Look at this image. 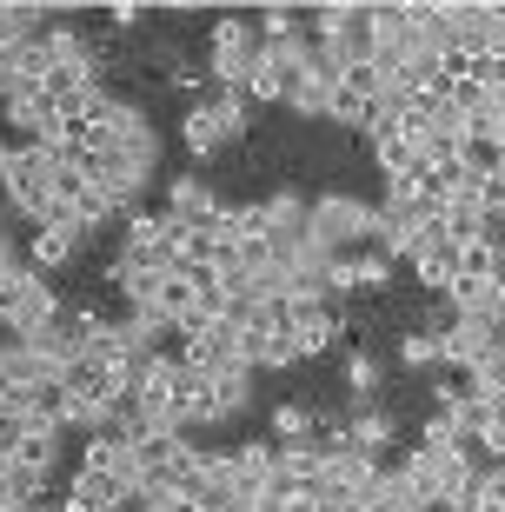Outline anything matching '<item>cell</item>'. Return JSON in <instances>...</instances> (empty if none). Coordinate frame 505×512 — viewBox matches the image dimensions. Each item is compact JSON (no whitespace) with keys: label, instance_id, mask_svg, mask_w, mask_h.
I'll list each match as a JSON object with an SVG mask.
<instances>
[{"label":"cell","instance_id":"cell-31","mask_svg":"<svg viewBox=\"0 0 505 512\" xmlns=\"http://www.w3.org/2000/svg\"><path fill=\"white\" fill-rule=\"evenodd\" d=\"M20 439H27V426H20V419H0V473H7V466H14Z\"/></svg>","mask_w":505,"mask_h":512},{"label":"cell","instance_id":"cell-25","mask_svg":"<svg viewBox=\"0 0 505 512\" xmlns=\"http://www.w3.org/2000/svg\"><path fill=\"white\" fill-rule=\"evenodd\" d=\"M313 433H319V419L306 413L300 399H286L280 413H273V439H280V446H306V439H313Z\"/></svg>","mask_w":505,"mask_h":512},{"label":"cell","instance_id":"cell-18","mask_svg":"<svg viewBox=\"0 0 505 512\" xmlns=\"http://www.w3.org/2000/svg\"><path fill=\"white\" fill-rule=\"evenodd\" d=\"M306 193H293V187H280V193H266L260 200V227H266V240H300L306 233Z\"/></svg>","mask_w":505,"mask_h":512},{"label":"cell","instance_id":"cell-7","mask_svg":"<svg viewBox=\"0 0 505 512\" xmlns=\"http://www.w3.org/2000/svg\"><path fill=\"white\" fill-rule=\"evenodd\" d=\"M459 253H466V247H459L439 220H426V227L412 233V253H406V260H412V273H419V286L446 293V286L459 280Z\"/></svg>","mask_w":505,"mask_h":512},{"label":"cell","instance_id":"cell-4","mask_svg":"<svg viewBox=\"0 0 505 512\" xmlns=\"http://www.w3.org/2000/svg\"><path fill=\"white\" fill-rule=\"evenodd\" d=\"M67 306L54 300V286H47V273H34V266H14L7 280H0V333H14V340H34L40 326H54Z\"/></svg>","mask_w":505,"mask_h":512},{"label":"cell","instance_id":"cell-12","mask_svg":"<svg viewBox=\"0 0 505 512\" xmlns=\"http://www.w3.org/2000/svg\"><path fill=\"white\" fill-rule=\"evenodd\" d=\"M87 233H94V227H80L74 213H54V220L34 227V240H27V266H34V273H60V266L87 247Z\"/></svg>","mask_w":505,"mask_h":512},{"label":"cell","instance_id":"cell-33","mask_svg":"<svg viewBox=\"0 0 505 512\" xmlns=\"http://www.w3.org/2000/svg\"><path fill=\"white\" fill-rule=\"evenodd\" d=\"M14 266H27V260H20L14 233H7V220H0V280H7V273H14Z\"/></svg>","mask_w":505,"mask_h":512},{"label":"cell","instance_id":"cell-23","mask_svg":"<svg viewBox=\"0 0 505 512\" xmlns=\"http://www.w3.org/2000/svg\"><path fill=\"white\" fill-rule=\"evenodd\" d=\"M246 100H260V107L286 100V74H280V60L266 54V40H260V60H253V74H246Z\"/></svg>","mask_w":505,"mask_h":512},{"label":"cell","instance_id":"cell-5","mask_svg":"<svg viewBox=\"0 0 505 512\" xmlns=\"http://www.w3.org/2000/svg\"><path fill=\"white\" fill-rule=\"evenodd\" d=\"M253 60H260V27L240 14L213 20V54H206V80L226 87V94H246V74H253Z\"/></svg>","mask_w":505,"mask_h":512},{"label":"cell","instance_id":"cell-2","mask_svg":"<svg viewBox=\"0 0 505 512\" xmlns=\"http://www.w3.org/2000/svg\"><path fill=\"white\" fill-rule=\"evenodd\" d=\"M306 240H313L319 253H333V260L366 253L373 247V207L353 200V193H319L313 207H306Z\"/></svg>","mask_w":505,"mask_h":512},{"label":"cell","instance_id":"cell-3","mask_svg":"<svg viewBox=\"0 0 505 512\" xmlns=\"http://www.w3.org/2000/svg\"><path fill=\"white\" fill-rule=\"evenodd\" d=\"M0 193H7V207L20 220H34L47 227L54 220V147H14L7 153V167H0Z\"/></svg>","mask_w":505,"mask_h":512},{"label":"cell","instance_id":"cell-20","mask_svg":"<svg viewBox=\"0 0 505 512\" xmlns=\"http://www.w3.org/2000/svg\"><path fill=\"white\" fill-rule=\"evenodd\" d=\"M346 439H353L359 453L386 459V446H393V439H399V426H393V413H379V406H359V413L346 419Z\"/></svg>","mask_w":505,"mask_h":512},{"label":"cell","instance_id":"cell-29","mask_svg":"<svg viewBox=\"0 0 505 512\" xmlns=\"http://www.w3.org/2000/svg\"><path fill=\"white\" fill-rule=\"evenodd\" d=\"M472 512H505V466H486V473H479V506Z\"/></svg>","mask_w":505,"mask_h":512},{"label":"cell","instance_id":"cell-10","mask_svg":"<svg viewBox=\"0 0 505 512\" xmlns=\"http://www.w3.org/2000/svg\"><path fill=\"white\" fill-rule=\"evenodd\" d=\"M280 313H286V340H293L300 360H319V353L339 340V313L326 300H286Z\"/></svg>","mask_w":505,"mask_h":512},{"label":"cell","instance_id":"cell-26","mask_svg":"<svg viewBox=\"0 0 505 512\" xmlns=\"http://www.w3.org/2000/svg\"><path fill=\"white\" fill-rule=\"evenodd\" d=\"M133 512H193V499L180 486H147V493L133 499Z\"/></svg>","mask_w":505,"mask_h":512},{"label":"cell","instance_id":"cell-34","mask_svg":"<svg viewBox=\"0 0 505 512\" xmlns=\"http://www.w3.org/2000/svg\"><path fill=\"white\" fill-rule=\"evenodd\" d=\"M107 20H113V27H140V20H147V14H140L133 0H120V7H107Z\"/></svg>","mask_w":505,"mask_h":512},{"label":"cell","instance_id":"cell-13","mask_svg":"<svg viewBox=\"0 0 505 512\" xmlns=\"http://www.w3.org/2000/svg\"><path fill=\"white\" fill-rule=\"evenodd\" d=\"M452 300V320H492L505 326V286L492 280V273H459V280L446 286Z\"/></svg>","mask_w":505,"mask_h":512},{"label":"cell","instance_id":"cell-19","mask_svg":"<svg viewBox=\"0 0 505 512\" xmlns=\"http://www.w3.org/2000/svg\"><path fill=\"white\" fill-rule=\"evenodd\" d=\"M240 366H253V373H286V366H300V353H293L286 333H246L240 340Z\"/></svg>","mask_w":505,"mask_h":512},{"label":"cell","instance_id":"cell-11","mask_svg":"<svg viewBox=\"0 0 505 512\" xmlns=\"http://www.w3.org/2000/svg\"><path fill=\"white\" fill-rule=\"evenodd\" d=\"M60 107H54V94L47 87H27V94H14L7 100V127L20 133V147H54L60 140Z\"/></svg>","mask_w":505,"mask_h":512},{"label":"cell","instance_id":"cell-24","mask_svg":"<svg viewBox=\"0 0 505 512\" xmlns=\"http://www.w3.org/2000/svg\"><path fill=\"white\" fill-rule=\"evenodd\" d=\"M200 107H213V120L226 127V140H240L246 120H253V100H246V94H226V87H213V94H206Z\"/></svg>","mask_w":505,"mask_h":512},{"label":"cell","instance_id":"cell-1","mask_svg":"<svg viewBox=\"0 0 505 512\" xmlns=\"http://www.w3.org/2000/svg\"><path fill=\"white\" fill-rule=\"evenodd\" d=\"M306 27H313L319 54L333 60L339 74H353L373 60V7H353V0H326V7H306Z\"/></svg>","mask_w":505,"mask_h":512},{"label":"cell","instance_id":"cell-14","mask_svg":"<svg viewBox=\"0 0 505 512\" xmlns=\"http://www.w3.org/2000/svg\"><path fill=\"white\" fill-rule=\"evenodd\" d=\"M339 80H346V74H339L333 60L319 54L313 67H306V74L293 80V87H286V107H293L300 120H326V114H333V94H339Z\"/></svg>","mask_w":505,"mask_h":512},{"label":"cell","instance_id":"cell-35","mask_svg":"<svg viewBox=\"0 0 505 512\" xmlns=\"http://www.w3.org/2000/svg\"><path fill=\"white\" fill-rule=\"evenodd\" d=\"M492 180H505V147H499V167H492Z\"/></svg>","mask_w":505,"mask_h":512},{"label":"cell","instance_id":"cell-6","mask_svg":"<svg viewBox=\"0 0 505 512\" xmlns=\"http://www.w3.org/2000/svg\"><path fill=\"white\" fill-rule=\"evenodd\" d=\"M246 399H253V366L206 373V386L193 393V426H226V419H240Z\"/></svg>","mask_w":505,"mask_h":512},{"label":"cell","instance_id":"cell-17","mask_svg":"<svg viewBox=\"0 0 505 512\" xmlns=\"http://www.w3.org/2000/svg\"><path fill=\"white\" fill-rule=\"evenodd\" d=\"M60 512H133V499H127V486H120V479L87 473V466H80L74 486H67V499H60Z\"/></svg>","mask_w":505,"mask_h":512},{"label":"cell","instance_id":"cell-22","mask_svg":"<svg viewBox=\"0 0 505 512\" xmlns=\"http://www.w3.org/2000/svg\"><path fill=\"white\" fill-rule=\"evenodd\" d=\"M393 280V260L386 253H346V293H379V286Z\"/></svg>","mask_w":505,"mask_h":512},{"label":"cell","instance_id":"cell-36","mask_svg":"<svg viewBox=\"0 0 505 512\" xmlns=\"http://www.w3.org/2000/svg\"><path fill=\"white\" fill-rule=\"evenodd\" d=\"M0 419H14V406H7V399H0Z\"/></svg>","mask_w":505,"mask_h":512},{"label":"cell","instance_id":"cell-21","mask_svg":"<svg viewBox=\"0 0 505 512\" xmlns=\"http://www.w3.org/2000/svg\"><path fill=\"white\" fill-rule=\"evenodd\" d=\"M180 140H187V153H193V160H213V153L226 147V127L213 120V107H193V114L180 120Z\"/></svg>","mask_w":505,"mask_h":512},{"label":"cell","instance_id":"cell-16","mask_svg":"<svg viewBox=\"0 0 505 512\" xmlns=\"http://www.w3.org/2000/svg\"><path fill=\"white\" fill-rule=\"evenodd\" d=\"M220 193L206 187L200 173H180V180H167V213L173 220H187V227H213V220H220Z\"/></svg>","mask_w":505,"mask_h":512},{"label":"cell","instance_id":"cell-9","mask_svg":"<svg viewBox=\"0 0 505 512\" xmlns=\"http://www.w3.org/2000/svg\"><path fill=\"white\" fill-rule=\"evenodd\" d=\"M499 333H505V326H492V320H452L446 333H439V366H452V373H466V380H472V373L492 360Z\"/></svg>","mask_w":505,"mask_h":512},{"label":"cell","instance_id":"cell-32","mask_svg":"<svg viewBox=\"0 0 505 512\" xmlns=\"http://www.w3.org/2000/svg\"><path fill=\"white\" fill-rule=\"evenodd\" d=\"M306 499H313V512H353V499L339 493V486H326V479H319V486H313Z\"/></svg>","mask_w":505,"mask_h":512},{"label":"cell","instance_id":"cell-27","mask_svg":"<svg viewBox=\"0 0 505 512\" xmlns=\"http://www.w3.org/2000/svg\"><path fill=\"white\" fill-rule=\"evenodd\" d=\"M399 360L406 366H439V333H406V340H399Z\"/></svg>","mask_w":505,"mask_h":512},{"label":"cell","instance_id":"cell-30","mask_svg":"<svg viewBox=\"0 0 505 512\" xmlns=\"http://www.w3.org/2000/svg\"><path fill=\"white\" fill-rule=\"evenodd\" d=\"M419 446H466V439H459V426H452V413H446V406H439V413L426 419V433H419Z\"/></svg>","mask_w":505,"mask_h":512},{"label":"cell","instance_id":"cell-8","mask_svg":"<svg viewBox=\"0 0 505 512\" xmlns=\"http://www.w3.org/2000/svg\"><path fill=\"white\" fill-rule=\"evenodd\" d=\"M40 47H47V74H67V80H87V87H100V47H94V34H80V27L54 20Z\"/></svg>","mask_w":505,"mask_h":512},{"label":"cell","instance_id":"cell-28","mask_svg":"<svg viewBox=\"0 0 505 512\" xmlns=\"http://www.w3.org/2000/svg\"><path fill=\"white\" fill-rule=\"evenodd\" d=\"M346 386H353L359 399L379 393V360H373V353H353V360H346Z\"/></svg>","mask_w":505,"mask_h":512},{"label":"cell","instance_id":"cell-15","mask_svg":"<svg viewBox=\"0 0 505 512\" xmlns=\"http://www.w3.org/2000/svg\"><path fill=\"white\" fill-rule=\"evenodd\" d=\"M419 54V40H412V20L406 7H373V67H406V60Z\"/></svg>","mask_w":505,"mask_h":512}]
</instances>
